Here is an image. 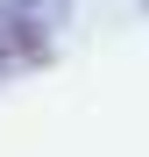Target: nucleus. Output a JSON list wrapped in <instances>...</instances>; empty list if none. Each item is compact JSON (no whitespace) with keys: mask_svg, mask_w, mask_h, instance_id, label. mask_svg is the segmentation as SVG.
<instances>
[{"mask_svg":"<svg viewBox=\"0 0 149 157\" xmlns=\"http://www.w3.org/2000/svg\"><path fill=\"white\" fill-rule=\"evenodd\" d=\"M57 21H64V0H0V86L57 57Z\"/></svg>","mask_w":149,"mask_h":157,"instance_id":"obj_1","label":"nucleus"},{"mask_svg":"<svg viewBox=\"0 0 149 157\" xmlns=\"http://www.w3.org/2000/svg\"><path fill=\"white\" fill-rule=\"evenodd\" d=\"M142 7H149V0H142Z\"/></svg>","mask_w":149,"mask_h":157,"instance_id":"obj_2","label":"nucleus"}]
</instances>
